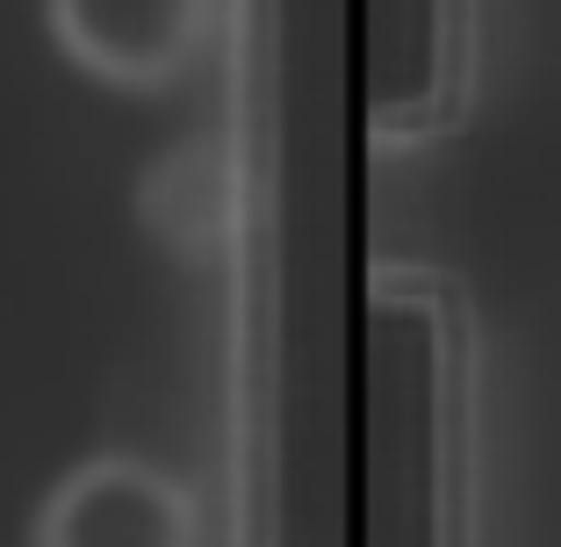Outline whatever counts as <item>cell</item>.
Wrapping results in <instances>:
<instances>
[{
    "label": "cell",
    "instance_id": "2",
    "mask_svg": "<svg viewBox=\"0 0 561 547\" xmlns=\"http://www.w3.org/2000/svg\"><path fill=\"white\" fill-rule=\"evenodd\" d=\"M44 22L80 72L108 87H159L195 58L209 0H44Z\"/></svg>",
    "mask_w": 561,
    "mask_h": 547
},
{
    "label": "cell",
    "instance_id": "1",
    "mask_svg": "<svg viewBox=\"0 0 561 547\" xmlns=\"http://www.w3.org/2000/svg\"><path fill=\"white\" fill-rule=\"evenodd\" d=\"M30 547H202V526L173 476L137 454H94L36 504Z\"/></svg>",
    "mask_w": 561,
    "mask_h": 547
}]
</instances>
